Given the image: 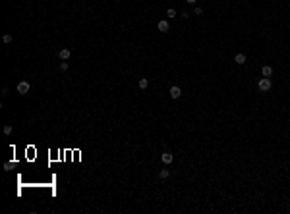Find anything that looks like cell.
I'll list each match as a JSON object with an SVG mask.
<instances>
[{"mask_svg": "<svg viewBox=\"0 0 290 214\" xmlns=\"http://www.w3.org/2000/svg\"><path fill=\"white\" fill-rule=\"evenodd\" d=\"M271 87H273V83H271V79H269V77H261V79L257 81V89H259V91H263V93L271 91Z\"/></svg>", "mask_w": 290, "mask_h": 214, "instance_id": "1", "label": "cell"}, {"mask_svg": "<svg viewBox=\"0 0 290 214\" xmlns=\"http://www.w3.org/2000/svg\"><path fill=\"white\" fill-rule=\"evenodd\" d=\"M29 91H31L29 81H19V83H18V93H19V94H27Z\"/></svg>", "mask_w": 290, "mask_h": 214, "instance_id": "2", "label": "cell"}, {"mask_svg": "<svg viewBox=\"0 0 290 214\" xmlns=\"http://www.w3.org/2000/svg\"><path fill=\"white\" fill-rule=\"evenodd\" d=\"M70 56H72L70 48H60V50H58V58H60V60H68Z\"/></svg>", "mask_w": 290, "mask_h": 214, "instance_id": "3", "label": "cell"}, {"mask_svg": "<svg viewBox=\"0 0 290 214\" xmlns=\"http://www.w3.org/2000/svg\"><path fill=\"white\" fill-rule=\"evenodd\" d=\"M157 27H159V31H161V33H166V31L170 29V25H168V21H166V19H161V21L157 23Z\"/></svg>", "mask_w": 290, "mask_h": 214, "instance_id": "4", "label": "cell"}, {"mask_svg": "<svg viewBox=\"0 0 290 214\" xmlns=\"http://www.w3.org/2000/svg\"><path fill=\"white\" fill-rule=\"evenodd\" d=\"M170 97H172V98H180V97H182V89L178 87V85L170 87Z\"/></svg>", "mask_w": 290, "mask_h": 214, "instance_id": "5", "label": "cell"}, {"mask_svg": "<svg viewBox=\"0 0 290 214\" xmlns=\"http://www.w3.org/2000/svg\"><path fill=\"white\" fill-rule=\"evenodd\" d=\"M161 160H162V162H165V164H172V160H174V156H172V154H170V153H168V151H166V153H162V156H161Z\"/></svg>", "mask_w": 290, "mask_h": 214, "instance_id": "6", "label": "cell"}, {"mask_svg": "<svg viewBox=\"0 0 290 214\" xmlns=\"http://www.w3.org/2000/svg\"><path fill=\"white\" fill-rule=\"evenodd\" d=\"M261 73H263V77H271L273 75V68H271V66H263Z\"/></svg>", "mask_w": 290, "mask_h": 214, "instance_id": "7", "label": "cell"}, {"mask_svg": "<svg viewBox=\"0 0 290 214\" xmlns=\"http://www.w3.org/2000/svg\"><path fill=\"white\" fill-rule=\"evenodd\" d=\"M234 62H236V64H240V66H242V64H246V54H236Z\"/></svg>", "mask_w": 290, "mask_h": 214, "instance_id": "8", "label": "cell"}, {"mask_svg": "<svg viewBox=\"0 0 290 214\" xmlns=\"http://www.w3.org/2000/svg\"><path fill=\"white\" fill-rule=\"evenodd\" d=\"M137 85H139V89H147V85H149V79H147V77H141Z\"/></svg>", "mask_w": 290, "mask_h": 214, "instance_id": "9", "label": "cell"}, {"mask_svg": "<svg viewBox=\"0 0 290 214\" xmlns=\"http://www.w3.org/2000/svg\"><path fill=\"white\" fill-rule=\"evenodd\" d=\"M166 18H176V10H174V8H168V10H166Z\"/></svg>", "mask_w": 290, "mask_h": 214, "instance_id": "10", "label": "cell"}, {"mask_svg": "<svg viewBox=\"0 0 290 214\" xmlns=\"http://www.w3.org/2000/svg\"><path fill=\"white\" fill-rule=\"evenodd\" d=\"M168 176H170V172H168V170H161V172H159V178H161V179H166Z\"/></svg>", "mask_w": 290, "mask_h": 214, "instance_id": "11", "label": "cell"}, {"mask_svg": "<svg viewBox=\"0 0 290 214\" xmlns=\"http://www.w3.org/2000/svg\"><path fill=\"white\" fill-rule=\"evenodd\" d=\"M2 41H4L6 44H10V43H12V35H4V39H2Z\"/></svg>", "mask_w": 290, "mask_h": 214, "instance_id": "12", "label": "cell"}, {"mask_svg": "<svg viewBox=\"0 0 290 214\" xmlns=\"http://www.w3.org/2000/svg\"><path fill=\"white\" fill-rule=\"evenodd\" d=\"M60 69H62V72H66V69H68V62H66V60L60 64Z\"/></svg>", "mask_w": 290, "mask_h": 214, "instance_id": "13", "label": "cell"}, {"mask_svg": "<svg viewBox=\"0 0 290 214\" xmlns=\"http://www.w3.org/2000/svg\"><path fill=\"white\" fill-rule=\"evenodd\" d=\"M194 14H195V15H201V14H203V10H201V8H199V6H195V10H194Z\"/></svg>", "mask_w": 290, "mask_h": 214, "instance_id": "14", "label": "cell"}, {"mask_svg": "<svg viewBox=\"0 0 290 214\" xmlns=\"http://www.w3.org/2000/svg\"><path fill=\"white\" fill-rule=\"evenodd\" d=\"M4 133L10 135V133H12V125H4Z\"/></svg>", "mask_w": 290, "mask_h": 214, "instance_id": "15", "label": "cell"}, {"mask_svg": "<svg viewBox=\"0 0 290 214\" xmlns=\"http://www.w3.org/2000/svg\"><path fill=\"white\" fill-rule=\"evenodd\" d=\"M186 2H188V4H195V0H186Z\"/></svg>", "mask_w": 290, "mask_h": 214, "instance_id": "16", "label": "cell"}]
</instances>
